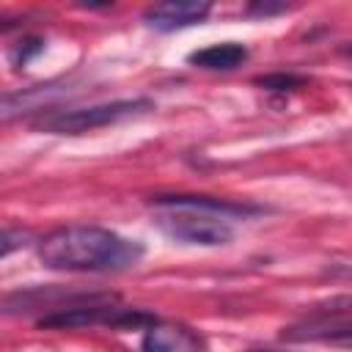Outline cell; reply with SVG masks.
Returning a JSON list of instances; mask_svg holds the SVG:
<instances>
[{"label": "cell", "instance_id": "1", "mask_svg": "<svg viewBox=\"0 0 352 352\" xmlns=\"http://www.w3.org/2000/svg\"><path fill=\"white\" fill-rule=\"evenodd\" d=\"M38 258L66 272H121L143 258V245L99 226L55 228L38 242Z\"/></svg>", "mask_w": 352, "mask_h": 352}, {"label": "cell", "instance_id": "2", "mask_svg": "<svg viewBox=\"0 0 352 352\" xmlns=\"http://www.w3.org/2000/svg\"><path fill=\"white\" fill-rule=\"evenodd\" d=\"M154 206L160 209L157 226L184 245H201V248H217L231 242L234 228L228 223L231 214L250 212L248 206L228 204L209 195H160L154 198Z\"/></svg>", "mask_w": 352, "mask_h": 352}, {"label": "cell", "instance_id": "3", "mask_svg": "<svg viewBox=\"0 0 352 352\" xmlns=\"http://www.w3.org/2000/svg\"><path fill=\"white\" fill-rule=\"evenodd\" d=\"M151 107H154L151 99H121V102L91 104V107H80V110H55V113L44 116L41 121H36V126L55 132V135H80L88 129H99V126L132 118V116H143Z\"/></svg>", "mask_w": 352, "mask_h": 352}, {"label": "cell", "instance_id": "4", "mask_svg": "<svg viewBox=\"0 0 352 352\" xmlns=\"http://www.w3.org/2000/svg\"><path fill=\"white\" fill-rule=\"evenodd\" d=\"M209 11H212L209 0H168V3L148 6L143 19L148 28L170 33V30H182V28L204 22L209 16Z\"/></svg>", "mask_w": 352, "mask_h": 352}, {"label": "cell", "instance_id": "5", "mask_svg": "<svg viewBox=\"0 0 352 352\" xmlns=\"http://www.w3.org/2000/svg\"><path fill=\"white\" fill-rule=\"evenodd\" d=\"M201 338L182 324H148L143 336V352H201Z\"/></svg>", "mask_w": 352, "mask_h": 352}, {"label": "cell", "instance_id": "6", "mask_svg": "<svg viewBox=\"0 0 352 352\" xmlns=\"http://www.w3.org/2000/svg\"><path fill=\"white\" fill-rule=\"evenodd\" d=\"M195 69H206V72H231L236 66H242L248 60V50L236 41H223V44H209L198 52H192L187 58Z\"/></svg>", "mask_w": 352, "mask_h": 352}, {"label": "cell", "instance_id": "7", "mask_svg": "<svg viewBox=\"0 0 352 352\" xmlns=\"http://www.w3.org/2000/svg\"><path fill=\"white\" fill-rule=\"evenodd\" d=\"M283 338L292 341H330L341 346H352V324H305V327H292L283 333Z\"/></svg>", "mask_w": 352, "mask_h": 352}, {"label": "cell", "instance_id": "8", "mask_svg": "<svg viewBox=\"0 0 352 352\" xmlns=\"http://www.w3.org/2000/svg\"><path fill=\"white\" fill-rule=\"evenodd\" d=\"M261 88L267 91H294L300 85H305V77H297V74H267V77H258L256 80Z\"/></svg>", "mask_w": 352, "mask_h": 352}, {"label": "cell", "instance_id": "9", "mask_svg": "<svg viewBox=\"0 0 352 352\" xmlns=\"http://www.w3.org/2000/svg\"><path fill=\"white\" fill-rule=\"evenodd\" d=\"M28 231H16V228H6L3 231V256H8L14 248H22L28 245Z\"/></svg>", "mask_w": 352, "mask_h": 352}, {"label": "cell", "instance_id": "10", "mask_svg": "<svg viewBox=\"0 0 352 352\" xmlns=\"http://www.w3.org/2000/svg\"><path fill=\"white\" fill-rule=\"evenodd\" d=\"M289 6H283V3H278V6H270V3H256V6H250L248 11L250 14H264V16H270V14H278V11H286Z\"/></svg>", "mask_w": 352, "mask_h": 352}, {"label": "cell", "instance_id": "11", "mask_svg": "<svg viewBox=\"0 0 352 352\" xmlns=\"http://www.w3.org/2000/svg\"><path fill=\"white\" fill-rule=\"evenodd\" d=\"M341 52H344V55H352V44H346V47H344Z\"/></svg>", "mask_w": 352, "mask_h": 352}]
</instances>
